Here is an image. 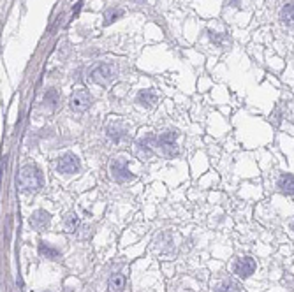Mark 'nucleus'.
<instances>
[{
    "mask_svg": "<svg viewBox=\"0 0 294 292\" xmlns=\"http://www.w3.org/2000/svg\"><path fill=\"white\" fill-rule=\"evenodd\" d=\"M136 100H138V104L145 106V108H151L157 102V93L153 90H141Z\"/></svg>",
    "mask_w": 294,
    "mask_h": 292,
    "instance_id": "9",
    "label": "nucleus"
},
{
    "mask_svg": "<svg viewBox=\"0 0 294 292\" xmlns=\"http://www.w3.org/2000/svg\"><path fill=\"white\" fill-rule=\"evenodd\" d=\"M132 2H136V4H145V0H132Z\"/></svg>",
    "mask_w": 294,
    "mask_h": 292,
    "instance_id": "19",
    "label": "nucleus"
},
{
    "mask_svg": "<svg viewBox=\"0 0 294 292\" xmlns=\"http://www.w3.org/2000/svg\"><path fill=\"white\" fill-rule=\"evenodd\" d=\"M235 273L239 276V278H248V276L252 275L256 271V261L252 257H241L235 263Z\"/></svg>",
    "mask_w": 294,
    "mask_h": 292,
    "instance_id": "6",
    "label": "nucleus"
},
{
    "mask_svg": "<svg viewBox=\"0 0 294 292\" xmlns=\"http://www.w3.org/2000/svg\"><path fill=\"white\" fill-rule=\"evenodd\" d=\"M18 185L23 192H39L42 187V173L34 164H27L21 167L20 175H18Z\"/></svg>",
    "mask_w": 294,
    "mask_h": 292,
    "instance_id": "1",
    "label": "nucleus"
},
{
    "mask_svg": "<svg viewBox=\"0 0 294 292\" xmlns=\"http://www.w3.org/2000/svg\"><path fill=\"white\" fill-rule=\"evenodd\" d=\"M92 104V97L87 90H76L74 93L69 99V106H71L72 111H78V113H83L90 108Z\"/></svg>",
    "mask_w": 294,
    "mask_h": 292,
    "instance_id": "4",
    "label": "nucleus"
},
{
    "mask_svg": "<svg viewBox=\"0 0 294 292\" xmlns=\"http://www.w3.org/2000/svg\"><path fill=\"white\" fill-rule=\"evenodd\" d=\"M123 16V11L122 9H108L104 13V25L108 27V25H111L113 21H117L118 18H122Z\"/></svg>",
    "mask_w": 294,
    "mask_h": 292,
    "instance_id": "15",
    "label": "nucleus"
},
{
    "mask_svg": "<svg viewBox=\"0 0 294 292\" xmlns=\"http://www.w3.org/2000/svg\"><path fill=\"white\" fill-rule=\"evenodd\" d=\"M117 74V67L113 63H99L90 71V80L97 85H106L110 83Z\"/></svg>",
    "mask_w": 294,
    "mask_h": 292,
    "instance_id": "2",
    "label": "nucleus"
},
{
    "mask_svg": "<svg viewBox=\"0 0 294 292\" xmlns=\"http://www.w3.org/2000/svg\"><path fill=\"white\" fill-rule=\"evenodd\" d=\"M57 171L60 175H74V173L80 171V159L72 153L63 155L62 159H59V162H57Z\"/></svg>",
    "mask_w": 294,
    "mask_h": 292,
    "instance_id": "5",
    "label": "nucleus"
},
{
    "mask_svg": "<svg viewBox=\"0 0 294 292\" xmlns=\"http://www.w3.org/2000/svg\"><path fill=\"white\" fill-rule=\"evenodd\" d=\"M280 20L284 25L294 27V2L293 4H286L280 11Z\"/></svg>",
    "mask_w": 294,
    "mask_h": 292,
    "instance_id": "11",
    "label": "nucleus"
},
{
    "mask_svg": "<svg viewBox=\"0 0 294 292\" xmlns=\"http://www.w3.org/2000/svg\"><path fill=\"white\" fill-rule=\"evenodd\" d=\"M39 252H41V255H46L48 259H57L60 255V252L57 250V248H53L51 245H48V243L41 241L39 243Z\"/></svg>",
    "mask_w": 294,
    "mask_h": 292,
    "instance_id": "14",
    "label": "nucleus"
},
{
    "mask_svg": "<svg viewBox=\"0 0 294 292\" xmlns=\"http://www.w3.org/2000/svg\"><path fill=\"white\" fill-rule=\"evenodd\" d=\"M291 229H293V231H294V222H293V224H291Z\"/></svg>",
    "mask_w": 294,
    "mask_h": 292,
    "instance_id": "20",
    "label": "nucleus"
},
{
    "mask_svg": "<svg viewBox=\"0 0 294 292\" xmlns=\"http://www.w3.org/2000/svg\"><path fill=\"white\" fill-rule=\"evenodd\" d=\"M178 138V132L176 130H168V132L160 134L159 136V146H164L169 145V143H175V139Z\"/></svg>",
    "mask_w": 294,
    "mask_h": 292,
    "instance_id": "16",
    "label": "nucleus"
},
{
    "mask_svg": "<svg viewBox=\"0 0 294 292\" xmlns=\"http://www.w3.org/2000/svg\"><path fill=\"white\" fill-rule=\"evenodd\" d=\"M108 289H110V292H123V289H125V276L120 275V273L111 275L110 280H108Z\"/></svg>",
    "mask_w": 294,
    "mask_h": 292,
    "instance_id": "10",
    "label": "nucleus"
},
{
    "mask_svg": "<svg viewBox=\"0 0 294 292\" xmlns=\"http://www.w3.org/2000/svg\"><path fill=\"white\" fill-rule=\"evenodd\" d=\"M63 227H65L67 233H74L80 227V217L76 213H69L67 217H65V220H63Z\"/></svg>",
    "mask_w": 294,
    "mask_h": 292,
    "instance_id": "12",
    "label": "nucleus"
},
{
    "mask_svg": "<svg viewBox=\"0 0 294 292\" xmlns=\"http://www.w3.org/2000/svg\"><path fill=\"white\" fill-rule=\"evenodd\" d=\"M215 292H243L241 291V285L235 280H227L224 284H220L219 287L215 289Z\"/></svg>",
    "mask_w": 294,
    "mask_h": 292,
    "instance_id": "13",
    "label": "nucleus"
},
{
    "mask_svg": "<svg viewBox=\"0 0 294 292\" xmlns=\"http://www.w3.org/2000/svg\"><path fill=\"white\" fill-rule=\"evenodd\" d=\"M108 136H110L115 143H118L120 139L123 138V136H125V130H123L122 127L111 125V127H108Z\"/></svg>",
    "mask_w": 294,
    "mask_h": 292,
    "instance_id": "17",
    "label": "nucleus"
},
{
    "mask_svg": "<svg viewBox=\"0 0 294 292\" xmlns=\"http://www.w3.org/2000/svg\"><path fill=\"white\" fill-rule=\"evenodd\" d=\"M110 171H111L113 179H117L118 183H125V181L134 179V175L129 171L125 159H115L113 162H111V166H110Z\"/></svg>",
    "mask_w": 294,
    "mask_h": 292,
    "instance_id": "3",
    "label": "nucleus"
},
{
    "mask_svg": "<svg viewBox=\"0 0 294 292\" xmlns=\"http://www.w3.org/2000/svg\"><path fill=\"white\" fill-rule=\"evenodd\" d=\"M44 292H50V291H44Z\"/></svg>",
    "mask_w": 294,
    "mask_h": 292,
    "instance_id": "21",
    "label": "nucleus"
},
{
    "mask_svg": "<svg viewBox=\"0 0 294 292\" xmlns=\"http://www.w3.org/2000/svg\"><path fill=\"white\" fill-rule=\"evenodd\" d=\"M278 188L286 196H294V175H282L278 178Z\"/></svg>",
    "mask_w": 294,
    "mask_h": 292,
    "instance_id": "8",
    "label": "nucleus"
},
{
    "mask_svg": "<svg viewBox=\"0 0 294 292\" xmlns=\"http://www.w3.org/2000/svg\"><path fill=\"white\" fill-rule=\"evenodd\" d=\"M50 220H51L50 213L44 211V209H37V211L30 217V226L34 227L35 231H42L50 226Z\"/></svg>",
    "mask_w": 294,
    "mask_h": 292,
    "instance_id": "7",
    "label": "nucleus"
},
{
    "mask_svg": "<svg viewBox=\"0 0 294 292\" xmlns=\"http://www.w3.org/2000/svg\"><path fill=\"white\" fill-rule=\"evenodd\" d=\"M60 102V97L57 93V90H48L46 95H44V104L51 106V108H57V104Z\"/></svg>",
    "mask_w": 294,
    "mask_h": 292,
    "instance_id": "18",
    "label": "nucleus"
}]
</instances>
